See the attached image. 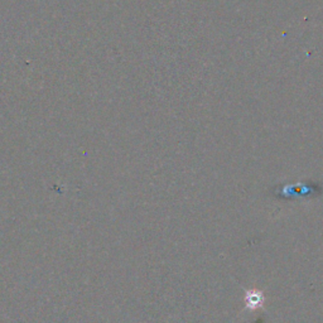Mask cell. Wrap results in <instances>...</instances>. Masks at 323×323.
Here are the masks:
<instances>
[{"mask_svg":"<svg viewBox=\"0 0 323 323\" xmlns=\"http://www.w3.org/2000/svg\"><path fill=\"white\" fill-rule=\"evenodd\" d=\"M245 302H246V307L250 309H255L256 307H259L263 302V294L260 292L256 291H249L246 293L245 297Z\"/></svg>","mask_w":323,"mask_h":323,"instance_id":"7a4b0ae2","label":"cell"},{"mask_svg":"<svg viewBox=\"0 0 323 323\" xmlns=\"http://www.w3.org/2000/svg\"><path fill=\"white\" fill-rule=\"evenodd\" d=\"M299 184H296V186H291V187H284V193H279V196L281 198H301L303 197V196H307L309 195V192H311L312 188L311 187H306V186H303V187H298Z\"/></svg>","mask_w":323,"mask_h":323,"instance_id":"6da1fadb","label":"cell"}]
</instances>
